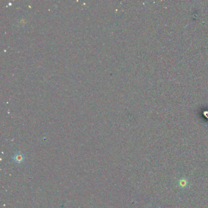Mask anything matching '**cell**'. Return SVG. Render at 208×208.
Returning <instances> with one entry per match:
<instances>
[{
    "label": "cell",
    "mask_w": 208,
    "mask_h": 208,
    "mask_svg": "<svg viewBox=\"0 0 208 208\" xmlns=\"http://www.w3.org/2000/svg\"><path fill=\"white\" fill-rule=\"evenodd\" d=\"M14 160L16 162H18V163H20L22 162L23 160H24V158H23V156L21 154H17L14 157Z\"/></svg>",
    "instance_id": "obj_1"
}]
</instances>
